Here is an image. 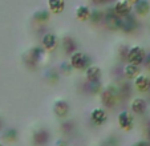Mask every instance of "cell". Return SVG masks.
I'll use <instances>...</instances> for the list:
<instances>
[{"instance_id": "1", "label": "cell", "mask_w": 150, "mask_h": 146, "mask_svg": "<svg viewBox=\"0 0 150 146\" xmlns=\"http://www.w3.org/2000/svg\"><path fill=\"white\" fill-rule=\"evenodd\" d=\"M122 94H124V90H122L121 85L110 84L106 88H104L102 92L100 93V101L105 109H113Z\"/></svg>"}, {"instance_id": "2", "label": "cell", "mask_w": 150, "mask_h": 146, "mask_svg": "<svg viewBox=\"0 0 150 146\" xmlns=\"http://www.w3.org/2000/svg\"><path fill=\"white\" fill-rule=\"evenodd\" d=\"M69 62H71L73 70H79V72H85L92 65L91 57L86 53L80 51L74 52V53H72L69 56Z\"/></svg>"}, {"instance_id": "3", "label": "cell", "mask_w": 150, "mask_h": 146, "mask_svg": "<svg viewBox=\"0 0 150 146\" xmlns=\"http://www.w3.org/2000/svg\"><path fill=\"white\" fill-rule=\"evenodd\" d=\"M117 124H118V128L122 130V132H132L136 126V118H134V114L129 110H121V112L117 114Z\"/></svg>"}, {"instance_id": "4", "label": "cell", "mask_w": 150, "mask_h": 146, "mask_svg": "<svg viewBox=\"0 0 150 146\" xmlns=\"http://www.w3.org/2000/svg\"><path fill=\"white\" fill-rule=\"evenodd\" d=\"M146 56H147L146 51H145L141 45H133V47H130L129 48V51H127L126 61L139 67V65L145 64Z\"/></svg>"}, {"instance_id": "5", "label": "cell", "mask_w": 150, "mask_h": 146, "mask_svg": "<svg viewBox=\"0 0 150 146\" xmlns=\"http://www.w3.org/2000/svg\"><path fill=\"white\" fill-rule=\"evenodd\" d=\"M104 23H105V27L108 29H110V31H121L122 17H120L114 12L113 7H109L104 12Z\"/></svg>"}, {"instance_id": "6", "label": "cell", "mask_w": 150, "mask_h": 146, "mask_svg": "<svg viewBox=\"0 0 150 146\" xmlns=\"http://www.w3.org/2000/svg\"><path fill=\"white\" fill-rule=\"evenodd\" d=\"M147 106H149V105H147V101L144 99V97H139V96L134 97V99L130 101V112L136 116L146 114Z\"/></svg>"}, {"instance_id": "7", "label": "cell", "mask_w": 150, "mask_h": 146, "mask_svg": "<svg viewBox=\"0 0 150 146\" xmlns=\"http://www.w3.org/2000/svg\"><path fill=\"white\" fill-rule=\"evenodd\" d=\"M91 121L94 126H102L108 121V112L101 106L94 108L91 112Z\"/></svg>"}, {"instance_id": "8", "label": "cell", "mask_w": 150, "mask_h": 146, "mask_svg": "<svg viewBox=\"0 0 150 146\" xmlns=\"http://www.w3.org/2000/svg\"><path fill=\"white\" fill-rule=\"evenodd\" d=\"M137 28H138V21L136 19V15L130 13V15H127V16L122 17L121 31L124 33H133Z\"/></svg>"}, {"instance_id": "9", "label": "cell", "mask_w": 150, "mask_h": 146, "mask_svg": "<svg viewBox=\"0 0 150 146\" xmlns=\"http://www.w3.org/2000/svg\"><path fill=\"white\" fill-rule=\"evenodd\" d=\"M102 77V69L98 65L92 64L88 69L85 70V79L88 81V84H94V82H100Z\"/></svg>"}, {"instance_id": "10", "label": "cell", "mask_w": 150, "mask_h": 146, "mask_svg": "<svg viewBox=\"0 0 150 146\" xmlns=\"http://www.w3.org/2000/svg\"><path fill=\"white\" fill-rule=\"evenodd\" d=\"M113 9L120 17H125L132 13V11H133V4H130L127 0H117L113 6Z\"/></svg>"}, {"instance_id": "11", "label": "cell", "mask_w": 150, "mask_h": 146, "mask_svg": "<svg viewBox=\"0 0 150 146\" xmlns=\"http://www.w3.org/2000/svg\"><path fill=\"white\" fill-rule=\"evenodd\" d=\"M71 112V108H69V104L65 101V100H56L53 104V113L56 117L59 118H67Z\"/></svg>"}, {"instance_id": "12", "label": "cell", "mask_w": 150, "mask_h": 146, "mask_svg": "<svg viewBox=\"0 0 150 146\" xmlns=\"http://www.w3.org/2000/svg\"><path fill=\"white\" fill-rule=\"evenodd\" d=\"M133 84L138 93H147L150 90V76L141 73L137 79L133 80Z\"/></svg>"}, {"instance_id": "13", "label": "cell", "mask_w": 150, "mask_h": 146, "mask_svg": "<svg viewBox=\"0 0 150 146\" xmlns=\"http://www.w3.org/2000/svg\"><path fill=\"white\" fill-rule=\"evenodd\" d=\"M57 44H59V40H57L56 35L51 33V32L45 33L41 39V47L44 48L47 52H53L57 48Z\"/></svg>"}, {"instance_id": "14", "label": "cell", "mask_w": 150, "mask_h": 146, "mask_svg": "<svg viewBox=\"0 0 150 146\" xmlns=\"http://www.w3.org/2000/svg\"><path fill=\"white\" fill-rule=\"evenodd\" d=\"M141 74V69H139L138 65H134V64H127L124 65V76L126 77L127 80H134Z\"/></svg>"}, {"instance_id": "15", "label": "cell", "mask_w": 150, "mask_h": 146, "mask_svg": "<svg viewBox=\"0 0 150 146\" xmlns=\"http://www.w3.org/2000/svg\"><path fill=\"white\" fill-rule=\"evenodd\" d=\"M133 9L137 16H146L150 13V1L149 0H138L133 6Z\"/></svg>"}, {"instance_id": "16", "label": "cell", "mask_w": 150, "mask_h": 146, "mask_svg": "<svg viewBox=\"0 0 150 146\" xmlns=\"http://www.w3.org/2000/svg\"><path fill=\"white\" fill-rule=\"evenodd\" d=\"M32 140H33V143L36 146L45 145L47 141L49 140V133L47 132L45 129H39V130H36V132L33 133V137H32Z\"/></svg>"}, {"instance_id": "17", "label": "cell", "mask_w": 150, "mask_h": 146, "mask_svg": "<svg viewBox=\"0 0 150 146\" xmlns=\"http://www.w3.org/2000/svg\"><path fill=\"white\" fill-rule=\"evenodd\" d=\"M62 49L65 52L67 55L71 56L72 53L77 52V44H76V40L71 36H67L62 39Z\"/></svg>"}, {"instance_id": "18", "label": "cell", "mask_w": 150, "mask_h": 146, "mask_svg": "<svg viewBox=\"0 0 150 146\" xmlns=\"http://www.w3.org/2000/svg\"><path fill=\"white\" fill-rule=\"evenodd\" d=\"M48 8L53 15H60L65 9V0H48Z\"/></svg>"}, {"instance_id": "19", "label": "cell", "mask_w": 150, "mask_h": 146, "mask_svg": "<svg viewBox=\"0 0 150 146\" xmlns=\"http://www.w3.org/2000/svg\"><path fill=\"white\" fill-rule=\"evenodd\" d=\"M44 53H45V49L42 47H33L29 51V59L33 64H39L41 61V59L44 57Z\"/></svg>"}, {"instance_id": "20", "label": "cell", "mask_w": 150, "mask_h": 146, "mask_svg": "<svg viewBox=\"0 0 150 146\" xmlns=\"http://www.w3.org/2000/svg\"><path fill=\"white\" fill-rule=\"evenodd\" d=\"M49 19H51V11H47V9H39L33 13V20L40 24L48 23Z\"/></svg>"}, {"instance_id": "21", "label": "cell", "mask_w": 150, "mask_h": 146, "mask_svg": "<svg viewBox=\"0 0 150 146\" xmlns=\"http://www.w3.org/2000/svg\"><path fill=\"white\" fill-rule=\"evenodd\" d=\"M91 11L89 7L86 6H79L76 8V17L80 21H88L89 17H91Z\"/></svg>"}, {"instance_id": "22", "label": "cell", "mask_w": 150, "mask_h": 146, "mask_svg": "<svg viewBox=\"0 0 150 146\" xmlns=\"http://www.w3.org/2000/svg\"><path fill=\"white\" fill-rule=\"evenodd\" d=\"M89 21L94 26L100 24V23L104 21V12L101 9H92L91 11V17H89Z\"/></svg>"}, {"instance_id": "23", "label": "cell", "mask_w": 150, "mask_h": 146, "mask_svg": "<svg viewBox=\"0 0 150 146\" xmlns=\"http://www.w3.org/2000/svg\"><path fill=\"white\" fill-rule=\"evenodd\" d=\"M60 70H61V73H64V74H71L73 68H72L69 61H62L61 64H60Z\"/></svg>"}, {"instance_id": "24", "label": "cell", "mask_w": 150, "mask_h": 146, "mask_svg": "<svg viewBox=\"0 0 150 146\" xmlns=\"http://www.w3.org/2000/svg\"><path fill=\"white\" fill-rule=\"evenodd\" d=\"M102 85H101V81L100 82H94V84H89V90H91L93 94H100L102 92Z\"/></svg>"}, {"instance_id": "25", "label": "cell", "mask_w": 150, "mask_h": 146, "mask_svg": "<svg viewBox=\"0 0 150 146\" xmlns=\"http://www.w3.org/2000/svg\"><path fill=\"white\" fill-rule=\"evenodd\" d=\"M16 137H17V133H16V130H15V129H8V130H7V133H6V140H8V141H15V140H16Z\"/></svg>"}, {"instance_id": "26", "label": "cell", "mask_w": 150, "mask_h": 146, "mask_svg": "<svg viewBox=\"0 0 150 146\" xmlns=\"http://www.w3.org/2000/svg\"><path fill=\"white\" fill-rule=\"evenodd\" d=\"M133 146H150V141L147 140H139L133 143Z\"/></svg>"}, {"instance_id": "27", "label": "cell", "mask_w": 150, "mask_h": 146, "mask_svg": "<svg viewBox=\"0 0 150 146\" xmlns=\"http://www.w3.org/2000/svg\"><path fill=\"white\" fill-rule=\"evenodd\" d=\"M113 0H92V3L96 4V6H102V4H106V3H110Z\"/></svg>"}, {"instance_id": "28", "label": "cell", "mask_w": 150, "mask_h": 146, "mask_svg": "<svg viewBox=\"0 0 150 146\" xmlns=\"http://www.w3.org/2000/svg\"><path fill=\"white\" fill-rule=\"evenodd\" d=\"M56 146H69V145H68V142H67L65 140H62L61 138V140H59L56 142Z\"/></svg>"}, {"instance_id": "29", "label": "cell", "mask_w": 150, "mask_h": 146, "mask_svg": "<svg viewBox=\"0 0 150 146\" xmlns=\"http://www.w3.org/2000/svg\"><path fill=\"white\" fill-rule=\"evenodd\" d=\"M145 64H146L147 70H150V53L146 56V60H145Z\"/></svg>"}, {"instance_id": "30", "label": "cell", "mask_w": 150, "mask_h": 146, "mask_svg": "<svg viewBox=\"0 0 150 146\" xmlns=\"http://www.w3.org/2000/svg\"><path fill=\"white\" fill-rule=\"evenodd\" d=\"M127 1H129L130 4H133V6H134V4H136L137 1H138V0H127Z\"/></svg>"}, {"instance_id": "31", "label": "cell", "mask_w": 150, "mask_h": 146, "mask_svg": "<svg viewBox=\"0 0 150 146\" xmlns=\"http://www.w3.org/2000/svg\"><path fill=\"white\" fill-rule=\"evenodd\" d=\"M0 146H3V145H1V143H0Z\"/></svg>"}]
</instances>
